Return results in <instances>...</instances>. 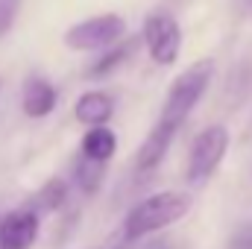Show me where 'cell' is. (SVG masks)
I'll return each mask as SVG.
<instances>
[{
    "mask_svg": "<svg viewBox=\"0 0 252 249\" xmlns=\"http://www.w3.org/2000/svg\"><path fill=\"white\" fill-rule=\"evenodd\" d=\"M190 208H193V199L185 190H158V193H150L144 199H138L129 214L124 217V229H121V241L126 244H135V241H144L173 223H179L182 217H188Z\"/></svg>",
    "mask_w": 252,
    "mask_h": 249,
    "instance_id": "cell-1",
    "label": "cell"
},
{
    "mask_svg": "<svg viewBox=\"0 0 252 249\" xmlns=\"http://www.w3.org/2000/svg\"><path fill=\"white\" fill-rule=\"evenodd\" d=\"M214 76V59H196L188 64L167 88V97L161 103V115H158V126H167L173 132H179V126L190 118V112L196 109V103L202 100V94L208 91Z\"/></svg>",
    "mask_w": 252,
    "mask_h": 249,
    "instance_id": "cell-2",
    "label": "cell"
},
{
    "mask_svg": "<svg viewBox=\"0 0 252 249\" xmlns=\"http://www.w3.org/2000/svg\"><path fill=\"white\" fill-rule=\"evenodd\" d=\"M129 35V24L118 12H103L94 18H85L73 27L64 30V47L76 53H94V50H109L118 41Z\"/></svg>",
    "mask_w": 252,
    "mask_h": 249,
    "instance_id": "cell-3",
    "label": "cell"
},
{
    "mask_svg": "<svg viewBox=\"0 0 252 249\" xmlns=\"http://www.w3.org/2000/svg\"><path fill=\"white\" fill-rule=\"evenodd\" d=\"M229 129L223 124H211L205 126L193 141H190V150H188V164H185V179L188 185H205L217 167L223 164L226 153H229Z\"/></svg>",
    "mask_w": 252,
    "mask_h": 249,
    "instance_id": "cell-4",
    "label": "cell"
},
{
    "mask_svg": "<svg viewBox=\"0 0 252 249\" xmlns=\"http://www.w3.org/2000/svg\"><path fill=\"white\" fill-rule=\"evenodd\" d=\"M182 27L179 21L164 12V9H156L144 18V27H141V44L147 47L150 59L161 67H170L176 64L179 53H182Z\"/></svg>",
    "mask_w": 252,
    "mask_h": 249,
    "instance_id": "cell-5",
    "label": "cell"
},
{
    "mask_svg": "<svg viewBox=\"0 0 252 249\" xmlns=\"http://www.w3.org/2000/svg\"><path fill=\"white\" fill-rule=\"evenodd\" d=\"M38 214L24 205L0 217V249H30L38 238Z\"/></svg>",
    "mask_w": 252,
    "mask_h": 249,
    "instance_id": "cell-6",
    "label": "cell"
},
{
    "mask_svg": "<svg viewBox=\"0 0 252 249\" xmlns=\"http://www.w3.org/2000/svg\"><path fill=\"white\" fill-rule=\"evenodd\" d=\"M73 118L82 126H106L115 118V97L109 91H85L79 94L76 106H73Z\"/></svg>",
    "mask_w": 252,
    "mask_h": 249,
    "instance_id": "cell-7",
    "label": "cell"
},
{
    "mask_svg": "<svg viewBox=\"0 0 252 249\" xmlns=\"http://www.w3.org/2000/svg\"><path fill=\"white\" fill-rule=\"evenodd\" d=\"M56 88L50 79L44 76H30L24 82V94H21V106H24V115L27 118H47L53 109H56Z\"/></svg>",
    "mask_w": 252,
    "mask_h": 249,
    "instance_id": "cell-8",
    "label": "cell"
},
{
    "mask_svg": "<svg viewBox=\"0 0 252 249\" xmlns=\"http://www.w3.org/2000/svg\"><path fill=\"white\" fill-rule=\"evenodd\" d=\"M173 138H176L173 129L158 126V124L153 126L150 135L144 138V144L138 147V156H135V167H138V173H150V170H156V167L164 161V156H167Z\"/></svg>",
    "mask_w": 252,
    "mask_h": 249,
    "instance_id": "cell-9",
    "label": "cell"
},
{
    "mask_svg": "<svg viewBox=\"0 0 252 249\" xmlns=\"http://www.w3.org/2000/svg\"><path fill=\"white\" fill-rule=\"evenodd\" d=\"M79 153H82L85 158H91V161L109 164V158L118 153V135H115L109 126H91V129L82 135Z\"/></svg>",
    "mask_w": 252,
    "mask_h": 249,
    "instance_id": "cell-10",
    "label": "cell"
},
{
    "mask_svg": "<svg viewBox=\"0 0 252 249\" xmlns=\"http://www.w3.org/2000/svg\"><path fill=\"white\" fill-rule=\"evenodd\" d=\"M138 47H141V35H138V38H135V35H126L124 41H118L115 47H109L97 62L88 67V76H109V73L118 70V67H121V64L138 50Z\"/></svg>",
    "mask_w": 252,
    "mask_h": 249,
    "instance_id": "cell-11",
    "label": "cell"
},
{
    "mask_svg": "<svg viewBox=\"0 0 252 249\" xmlns=\"http://www.w3.org/2000/svg\"><path fill=\"white\" fill-rule=\"evenodd\" d=\"M67 205V182L64 179H50L38 187L30 199V208L41 217V214H50V211H59Z\"/></svg>",
    "mask_w": 252,
    "mask_h": 249,
    "instance_id": "cell-12",
    "label": "cell"
},
{
    "mask_svg": "<svg viewBox=\"0 0 252 249\" xmlns=\"http://www.w3.org/2000/svg\"><path fill=\"white\" fill-rule=\"evenodd\" d=\"M103 179H106V164L103 161H91L85 156L76 158V164H73V182H76V187L85 196H94L103 187Z\"/></svg>",
    "mask_w": 252,
    "mask_h": 249,
    "instance_id": "cell-13",
    "label": "cell"
},
{
    "mask_svg": "<svg viewBox=\"0 0 252 249\" xmlns=\"http://www.w3.org/2000/svg\"><path fill=\"white\" fill-rule=\"evenodd\" d=\"M21 3L24 0H0V38L15 27L18 12H21Z\"/></svg>",
    "mask_w": 252,
    "mask_h": 249,
    "instance_id": "cell-14",
    "label": "cell"
},
{
    "mask_svg": "<svg viewBox=\"0 0 252 249\" xmlns=\"http://www.w3.org/2000/svg\"><path fill=\"white\" fill-rule=\"evenodd\" d=\"M226 249H252V229L250 226L238 229V232L232 235V241H229V247Z\"/></svg>",
    "mask_w": 252,
    "mask_h": 249,
    "instance_id": "cell-15",
    "label": "cell"
}]
</instances>
